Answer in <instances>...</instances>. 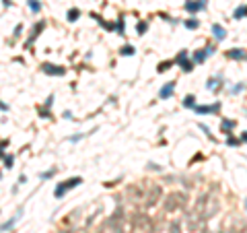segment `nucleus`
I'll return each instance as SVG.
<instances>
[{
  "mask_svg": "<svg viewBox=\"0 0 247 233\" xmlns=\"http://www.w3.org/2000/svg\"><path fill=\"white\" fill-rule=\"evenodd\" d=\"M83 182V178H70V179H66L64 184H60V186H56V190H54V196L56 198H62L66 192H68L70 188H76L78 184Z\"/></svg>",
  "mask_w": 247,
  "mask_h": 233,
  "instance_id": "1",
  "label": "nucleus"
},
{
  "mask_svg": "<svg viewBox=\"0 0 247 233\" xmlns=\"http://www.w3.org/2000/svg\"><path fill=\"white\" fill-rule=\"evenodd\" d=\"M214 48H206V50H198L196 54H194V64H200V62H204V60L208 58V56H212Z\"/></svg>",
  "mask_w": 247,
  "mask_h": 233,
  "instance_id": "2",
  "label": "nucleus"
},
{
  "mask_svg": "<svg viewBox=\"0 0 247 233\" xmlns=\"http://www.w3.org/2000/svg\"><path fill=\"white\" fill-rule=\"evenodd\" d=\"M206 2H208V0H194V2H188V4H185V10H189V13H198V10L206 8Z\"/></svg>",
  "mask_w": 247,
  "mask_h": 233,
  "instance_id": "3",
  "label": "nucleus"
},
{
  "mask_svg": "<svg viewBox=\"0 0 247 233\" xmlns=\"http://www.w3.org/2000/svg\"><path fill=\"white\" fill-rule=\"evenodd\" d=\"M21 215H23V208H19V210H17V215L13 219H10V221H6V223H2L0 225V231H6V229H13L17 225V221H19L21 219Z\"/></svg>",
  "mask_w": 247,
  "mask_h": 233,
  "instance_id": "4",
  "label": "nucleus"
},
{
  "mask_svg": "<svg viewBox=\"0 0 247 233\" xmlns=\"http://www.w3.org/2000/svg\"><path fill=\"white\" fill-rule=\"evenodd\" d=\"M173 91H175V83H167L163 89L159 91V97H161V99H169L173 95Z\"/></svg>",
  "mask_w": 247,
  "mask_h": 233,
  "instance_id": "5",
  "label": "nucleus"
},
{
  "mask_svg": "<svg viewBox=\"0 0 247 233\" xmlns=\"http://www.w3.org/2000/svg\"><path fill=\"white\" fill-rule=\"evenodd\" d=\"M41 68H43V72H45V75H60V76H62V75L66 72V70L62 68V66H52V64H43Z\"/></svg>",
  "mask_w": 247,
  "mask_h": 233,
  "instance_id": "6",
  "label": "nucleus"
},
{
  "mask_svg": "<svg viewBox=\"0 0 247 233\" xmlns=\"http://www.w3.org/2000/svg\"><path fill=\"white\" fill-rule=\"evenodd\" d=\"M196 114H214V111H218V103L214 105H196Z\"/></svg>",
  "mask_w": 247,
  "mask_h": 233,
  "instance_id": "7",
  "label": "nucleus"
},
{
  "mask_svg": "<svg viewBox=\"0 0 247 233\" xmlns=\"http://www.w3.org/2000/svg\"><path fill=\"white\" fill-rule=\"evenodd\" d=\"M212 35L216 37V39H224V37H227V29H224L222 25H218V23H214L212 25Z\"/></svg>",
  "mask_w": 247,
  "mask_h": 233,
  "instance_id": "8",
  "label": "nucleus"
},
{
  "mask_svg": "<svg viewBox=\"0 0 247 233\" xmlns=\"http://www.w3.org/2000/svg\"><path fill=\"white\" fill-rule=\"evenodd\" d=\"M229 58H235V60H243V58H245V52H243V50H229Z\"/></svg>",
  "mask_w": 247,
  "mask_h": 233,
  "instance_id": "9",
  "label": "nucleus"
},
{
  "mask_svg": "<svg viewBox=\"0 0 247 233\" xmlns=\"http://www.w3.org/2000/svg\"><path fill=\"white\" fill-rule=\"evenodd\" d=\"M179 66H181L183 72H192V70H194V62H192V60H183Z\"/></svg>",
  "mask_w": 247,
  "mask_h": 233,
  "instance_id": "10",
  "label": "nucleus"
},
{
  "mask_svg": "<svg viewBox=\"0 0 247 233\" xmlns=\"http://www.w3.org/2000/svg\"><path fill=\"white\" fill-rule=\"evenodd\" d=\"M183 107H196V97H194V95H188V97L183 99Z\"/></svg>",
  "mask_w": 247,
  "mask_h": 233,
  "instance_id": "11",
  "label": "nucleus"
},
{
  "mask_svg": "<svg viewBox=\"0 0 247 233\" xmlns=\"http://www.w3.org/2000/svg\"><path fill=\"white\" fill-rule=\"evenodd\" d=\"M245 15H247V6H239V8L235 10V15H233V17H235V19H243Z\"/></svg>",
  "mask_w": 247,
  "mask_h": 233,
  "instance_id": "12",
  "label": "nucleus"
},
{
  "mask_svg": "<svg viewBox=\"0 0 247 233\" xmlns=\"http://www.w3.org/2000/svg\"><path fill=\"white\" fill-rule=\"evenodd\" d=\"M80 17V10L78 8H70L68 10V21H76Z\"/></svg>",
  "mask_w": 247,
  "mask_h": 233,
  "instance_id": "13",
  "label": "nucleus"
},
{
  "mask_svg": "<svg viewBox=\"0 0 247 233\" xmlns=\"http://www.w3.org/2000/svg\"><path fill=\"white\" fill-rule=\"evenodd\" d=\"M29 8L33 10V13H39V10H41V4H39V0H29Z\"/></svg>",
  "mask_w": 247,
  "mask_h": 233,
  "instance_id": "14",
  "label": "nucleus"
},
{
  "mask_svg": "<svg viewBox=\"0 0 247 233\" xmlns=\"http://www.w3.org/2000/svg\"><path fill=\"white\" fill-rule=\"evenodd\" d=\"M185 27H188V29H198V27H200V21L188 19V21H185Z\"/></svg>",
  "mask_w": 247,
  "mask_h": 233,
  "instance_id": "15",
  "label": "nucleus"
},
{
  "mask_svg": "<svg viewBox=\"0 0 247 233\" xmlns=\"http://www.w3.org/2000/svg\"><path fill=\"white\" fill-rule=\"evenodd\" d=\"M233 126H235V122H231V120H222L220 128H222V130H227V132H229V130H231Z\"/></svg>",
  "mask_w": 247,
  "mask_h": 233,
  "instance_id": "16",
  "label": "nucleus"
},
{
  "mask_svg": "<svg viewBox=\"0 0 247 233\" xmlns=\"http://www.w3.org/2000/svg\"><path fill=\"white\" fill-rule=\"evenodd\" d=\"M134 54V48L132 45H126V48H122V56H132Z\"/></svg>",
  "mask_w": 247,
  "mask_h": 233,
  "instance_id": "17",
  "label": "nucleus"
},
{
  "mask_svg": "<svg viewBox=\"0 0 247 233\" xmlns=\"http://www.w3.org/2000/svg\"><path fill=\"white\" fill-rule=\"evenodd\" d=\"M146 29H148V25H146V23H138V25H136V31H138L140 35H142Z\"/></svg>",
  "mask_w": 247,
  "mask_h": 233,
  "instance_id": "18",
  "label": "nucleus"
},
{
  "mask_svg": "<svg viewBox=\"0 0 247 233\" xmlns=\"http://www.w3.org/2000/svg\"><path fill=\"white\" fill-rule=\"evenodd\" d=\"M241 91H243V83H239L237 87H233V89H231V93H241Z\"/></svg>",
  "mask_w": 247,
  "mask_h": 233,
  "instance_id": "19",
  "label": "nucleus"
},
{
  "mask_svg": "<svg viewBox=\"0 0 247 233\" xmlns=\"http://www.w3.org/2000/svg\"><path fill=\"white\" fill-rule=\"evenodd\" d=\"M13 161H15V159H13V157H4V165H6V167H13Z\"/></svg>",
  "mask_w": 247,
  "mask_h": 233,
  "instance_id": "20",
  "label": "nucleus"
},
{
  "mask_svg": "<svg viewBox=\"0 0 247 233\" xmlns=\"http://www.w3.org/2000/svg\"><path fill=\"white\" fill-rule=\"evenodd\" d=\"M52 175H54V169H52V171H45V173H41L39 178H41V179H48V178H52Z\"/></svg>",
  "mask_w": 247,
  "mask_h": 233,
  "instance_id": "21",
  "label": "nucleus"
},
{
  "mask_svg": "<svg viewBox=\"0 0 247 233\" xmlns=\"http://www.w3.org/2000/svg\"><path fill=\"white\" fill-rule=\"evenodd\" d=\"M216 80H218V79H210V80H208V89H210V91H214V85H216Z\"/></svg>",
  "mask_w": 247,
  "mask_h": 233,
  "instance_id": "22",
  "label": "nucleus"
},
{
  "mask_svg": "<svg viewBox=\"0 0 247 233\" xmlns=\"http://www.w3.org/2000/svg\"><path fill=\"white\" fill-rule=\"evenodd\" d=\"M227 142H229V144H231V147H235V144H239V140H237V138H229V140H227Z\"/></svg>",
  "mask_w": 247,
  "mask_h": 233,
  "instance_id": "23",
  "label": "nucleus"
},
{
  "mask_svg": "<svg viewBox=\"0 0 247 233\" xmlns=\"http://www.w3.org/2000/svg\"><path fill=\"white\" fill-rule=\"evenodd\" d=\"M0 109H2V111H8V105H4V103H0Z\"/></svg>",
  "mask_w": 247,
  "mask_h": 233,
  "instance_id": "24",
  "label": "nucleus"
},
{
  "mask_svg": "<svg viewBox=\"0 0 247 233\" xmlns=\"http://www.w3.org/2000/svg\"><path fill=\"white\" fill-rule=\"evenodd\" d=\"M2 4H4V6H10V4H13V2H10V0H4Z\"/></svg>",
  "mask_w": 247,
  "mask_h": 233,
  "instance_id": "25",
  "label": "nucleus"
},
{
  "mask_svg": "<svg viewBox=\"0 0 247 233\" xmlns=\"http://www.w3.org/2000/svg\"><path fill=\"white\" fill-rule=\"evenodd\" d=\"M243 140H245V142H247V132H243Z\"/></svg>",
  "mask_w": 247,
  "mask_h": 233,
  "instance_id": "26",
  "label": "nucleus"
},
{
  "mask_svg": "<svg viewBox=\"0 0 247 233\" xmlns=\"http://www.w3.org/2000/svg\"><path fill=\"white\" fill-rule=\"evenodd\" d=\"M245 208H247V200H245Z\"/></svg>",
  "mask_w": 247,
  "mask_h": 233,
  "instance_id": "27",
  "label": "nucleus"
}]
</instances>
